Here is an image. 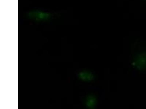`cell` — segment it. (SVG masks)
Segmentation results:
<instances>
[{
  "label": "cell",
  "instance_id": "cell-1",
  "mask_svg": "<svg viewBox=\"0 0 146 109\" xmlns=\"http://www.w3.org/2000/svg\"><path fill=\"white\" fill-rule=\"evenodd\" d=\"M96 98H94L93 96H91L89 97V98H88V100H87V105L89 107H94V106L96 104Z\"/></svg>",
  "mask_w": 146,
  "mask_h": 109
}]
</instances>
